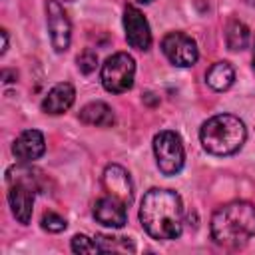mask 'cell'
Masks as SVG:
<instances>
[{
	"label": "cell",
	"instance_id": "obj_12",
	"mask_svg": "<svg viewBox=\"0 0 255 255\" xmlns=\"http://www.w3.org/2000/svg\"><path fill=\"white\" fill-rule=\"evenodd\" d=\"M76 100V90L70 82H60L56 84L48 94L46 98L42 100V112L46 114H52V116H58V114H64Z\"/></svg>",
	"mask_w": 255,
	"mask_h": 255
},
{
	"label": "cell",
	"instance_id": "obj_23",
	"mask_svg": "<svg viewBox=\"0 0 255 255\" xmlns=\"http://www.w3.org/2000/svg\"><path fill=\"white\" fill-rule=\"evenodd\" d=\"M64 2H74V0H64Z\"/></svg>",
	"mask_w": 255,
	"mask_h": 255
},
{
	"label": "cell",
	"instance_id": "obj_21",
	"mask_svg": "<svg viewBox=\"0 0 255 255\" xmlns=\"http://www.w3.org/2000/svg\"><path fill=\"white\" fill-rule=\"evenodd\" d=\"M135 2H141V4H147V2H151V0H135Z\"/></svg>",
	"mask_w": 255,
	"mask_h": 255
},
{
	"label": "cell",
	"instance_id": "obj_1",
	"mask_svg": "<svg viewBox=\"0 0 255 255\" xmlns=\"http://www.w3.org/2000/svg\"><path fill=\"white\" fill-rule=\"evenodd\" d=\"M139 221L153 239H177L183 229L181 197L171 189H149L139 205Z\"/></svg>",
	"mask_w": 255,
	"mask_h": 255
},
{
	"label": "cell",
	"instance_id": "obj_20",
	"mask_svg": "<svg viewBox=\"0 0 255 255\" xmlns=\"http://www.w3.org/2000/svg\"><path fill=\"white\" fill-rule=\"evenodd\" d=\"M0 34H2V48H0V54H4V52L8 50V32H6V30H0Z\"/></svg>",
	"mask_w": 255,
	"mask_h": 255
},
{
	"label": "cell",
	"instance_id": "obj_6",
	"mask_svg": "<svg viewBox=\"0 0 255 255\" xmlns=\"http://www.w3.org/2000/svg\"><path fill=\"white\" fill-rule=\"evenodd\" d=\"M161 50H163L165 58L173 66H177V68L193 66L197 62V56H199L195 42L187 34H183V32H169V34H165L163 40H161Z\"/></svg>",
	"mask_w": 255,
	"mask_h": 255
},
{
	"label": "cell",
	"instance_id": "obj_14",
	"mask_svg": "<svg viewBox=\"0 0 255 255\" xmlns=\"http://www.w3.org/2000/svg\"><path fill=\"white\" fill-rule=\"evenodd\" d=\"M205 80H207V84H209L213 90L225 92V90L231 88V84L235 82V70H233V66H231L229 62H217V64H213V66L207 70Z\"/></svg>",
	"mask_w": 255,
	"mask_h": 255
},
{
	"label": "cell",
	"instance_id": "obj_13",
	"mask_svg": "<svg viewBox=\"0 0 255 255\" xmlns=\"http://www.w3.org/2000/svg\"><path fill=\"white\" fill-rule=\"evenodd\" d=\"M80 122L86 126H98V128H110L116 124V116L112 108L104 102H90L80 110Z\"/></svg>",
	"mask_w": 255,
	"mask_h": 255
},
{
	"label": "cell",
	"instance_id": "obj_11",
	"mask_svg": "<svg viewBox=\"0 0 255 255\" xmlns=\"http://www.w3.org/2000/svg\"><path fill=\"white\" fill-rule=\"evenodd\" d=\"M44 151H46V141H44L42 131H38V129H26V131H22L16 137L14 145H12V153L16 155V159H20L24 163L42 157Z\"/></svg>",
	"mask_w": 255,
	"mask_h": 255
},
{
	"label": "cell",
	"instance_id": "obj_2",
	"mask_svg": "<svg viewBox=\"0 0 255 255\" xmlns=\"http://www.w3.org/2000/svg\"><path fill=\"white\" fill-rule=\"evenodd\" d=\"M255 235V205L231 201L211 217V237L223 247H241Z\"/></svg>",
	"mask_w": 255,
	"mask_h": 255
},
{
	"label": "cell",
	"instance_id": "obj_9",
	"mask_svg": "<svg viewBox=\"0 0 255 255\" xmlns=\"http://www.w3.org/2000/svg\"><path fill=\"white\" fill-rule=\"evenodd\" d=\"M102 183L108 191V195L112 197H118L120 201H124L126 205L131 203V197H133V187H131V179H129V173L122 167V165H108L104 169V175H102Z\"/></svg>",
	"mask_w": 255,
	"mask_h": 255
},
{
	"label": "cell",
	"instance_id": "obj_7",
	"mask_svg": "<svg viewBox=\"0 0 255 255\" xmlns=\"http://www.w3.org/2000/svg\"><path fill=\"white\" fill-rule=\"evenodd\" d=\"M46 16H48V32L52 40V48L62 54L70 48L72 40V24L68 14L64 12L62 4L58 0H48L46 2Z\"/></svg>",
	"mask_w": 255,
	"mask_h": 255
},
{
	"label": "cell",
	"instance_id": "obj_16",
	"mask_svg": "<svg viewBox=\"0 0 255 255\" xmlns=\"http://www.w3.org/2000/svg\"><path fill=\"white\" fill-rule=\"evenodd\" d=\"M96 243L100 245L102 253L110 251H129L133 253L135 247L128 237H114V235H96Z\"/></svg>",
	"mask_w": 255,
	"mask_h": 255
},
{
	"label": "cell",
	"instance_id": "obj_10",
	"mask_svg": "<svg viewBox=\"0 0 255 255\" xmlns=\"http://www.w3.org/2000/svg\"><path fill=\"white\" fill-rule=\"evenodd\" d=\"M94 217L106 225V227H114V229H120L128 223V211H126V203L120 201L118 197H112V195H106V197H100L94 205Z\"/></svg>",
	"mask_w": 255,
	"mask_h": 255
},
{
	"label": "cell",
	"instance_id": "obj_18",
	"mask_svg": "<svg viewBox=\"0 0 255 255\" xmlns=\"http://www.w3.org/2000/svg\"><path fill=\"white\" fill-rule=\"evenodd\" d=\"M66 219L62 217V215H58V213H54V211H46L44 215H42V229H46V231H50V233H60V231H64L66 229Z\"/></svg>",
	"mask_w": 255,
	"mask_h": 255
},
{
	"label": "cell",
	"instance_id": "obj_8",
	"mask_svg": "<svg viewBox=\"0 0 255 255\" xmlns=\"http://www.w3.org/2000/svg\"><path fill=\"white\" fill-rule=\"evenodd\" d=\"M124 28H126V40L131 48L145 52L151 46V32L145 16L135 8L128 6L124 12Z\"/></svg>",
	"mask_w": 255,
	"mask_h": 255
},
{
	"label": "cell",
	"instance_id": "obj_5",
	"mask_svg": "<svg viewBox=\"0 0 255 255\" xmlns=\"http://www.w3.org/2000/svg\"><path fill=\"white\" fill-rule=\"evenodd\" d=\"M153 153H155L157 167L163 175H175L181 171L183 161H185V151H183L181 137L175 131L163 129V131L155 133Z\"/></svg>",
	"mask_w": 255,
	"mask_h": 255
},
{
	"label": "cell",
	"instance_id": "obj_15",
	"mask_svg": "<svg viewBox=\"0 0 255 255\" xmlns=\"http://www.w3.org/2000/svg\"><path fill=\"white\" fill-rule=\"evenodd\" d=\"M225 42L229 50H243L249 44V28L241 20H231L225 30Z\"/></svg>",
	"mask_w": 255,
	"mask_h": 255
},
{
	"label": "cell",
	"instance_id": "obj_19",
	"mask_svg": "<svg viewBox=\"0 0 255 255\" xmlns=\"http://www.w3.org/2000/svg\"><path fill=\"white\" fill-rule=\"evenodd\" d=\"M98 66V54L94 50H84L80 56H78V68L82 74H92Z\"/></svg>",
	"mask_w": 255,
	"mask_h": 255
},
{
	"label": "cell",
	"instance_id": "obj_4",
	"mask_svg": "<svg viewBox=\"0 0 255 255\" xmlns=\"http://www.w3.org/2000/svg\"><path fill=\"white\" fill-rule=\"evenodd\" d=\"M135 62L128 52L110 56L102 66V86L110 94H124L133 86Z\"/></svg>",
	"mask_w": 255,
	"mask_h": 255
},
{
	"label": "cell",
	"instance_id": "obj_22",
	"mask_svg": "<svg viewBox=\"0 0 255 255\" xmlns=\"http://www.w3.org/2000/svg\"><path fill=\"white\" fill-rule=\"evenodd\" d=\"M253 70H255V50H253Z\"/></svg>",
	"mask_w": 255,
	"mask_h": 255
},
{
	"label": "cell",
	"instance_id": "obj_17",
	"mask_svg": "<svg viewBox=\"0 0 255 255\" xmlns=\"http://www.w3.org/2000/svg\"><path fill=\"white\" fill-rule=\"evenodd\" d=\"M72 251L74 253H102L96 239H90L86 235H74L72 237Z\"/></svg>",
	"mask_w": 255,
	"mask_h": 255
},
{
	"label": "cell",
	"instance_id": "obj_3",
	"mask_svg": "<svg viewBox=\"0 0 255 255\" xmlns=\"http://www.w3.org/2000/svg\"><path fill=\"white\" fill-rule=\"evenodd\" d=\"M203 147L213 155H231L241 149L247 137L245 124L231 114H217L209 118L199 131Z\"/></svg>",
	"mask_w": 255,
	"mask_h": 255
}]
</instances>
